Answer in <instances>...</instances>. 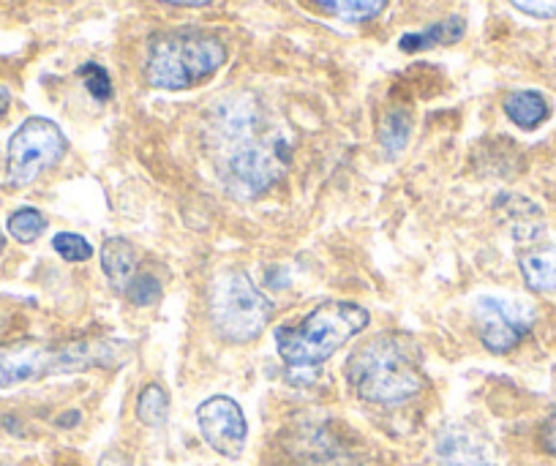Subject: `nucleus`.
I'll list each match as a JSON object with an SVG mask.
<instances>
[{"label":"nucleus","instance_id":"nucleus-1","mask_svg":"<svg viewBox=\"0 0 556 466\" xmlns=\"http://www.w3.org/2000/svg\"><path fill=\"white\" fill-rule=\"evenodd\" d=\"M207 137L224 186L240 200L265 194L290 164V142L251 96H229L213 106Z\"/></svg>","mask_w":556,"mask_h":466},{"label":"nucleus","instance_id":"nucleus-2","mask_svg":"<svg viewBox=\"0 0 556 466\" xmlns=\"http://www.w3.org/2000/svg\"><path fill=\"white\" fill-rule=\"evenodd\" d=\"M123 357H128V344L115 339H85L66 341V344H47V341L0 344V388L36 382L52 374L112 368Z\"/></svg>","mask_w":556,"mask_h":466},{"label":"nucleus","instance_id":"nucleus-3","mask_svg":"<svg viewBox=\"0 0 556 466\" xmlns=\"http://www.w3.org/2000/svg\"><path fill=\"white\" fill-rule=\"evenodd\" d=\"M346 377L363 401L399 406L426 388L420 357L399 336H379L346 363Z\"/></svg>","mask_w":556,"mask_h":466},{"label":"nucleus","instance_id":"nucleus-4","mask_svg":"<svg viewBox=\"0 0 556 466\" xmlns=\"http://www.w3.org/2000/svg\"><path fill=\"white\" fill-rule=\"evenodd\" d=\"M368 325V311L357 303H323L301 323L276 330V350L292 371H312L333 357Z\"/></svg>","mask_w":556,"mask_h":466},{"label":"nucleus","instance_id":"nucleus-5","mask_svg":"<svg viewBox=\"0 0 556 466\" xmlns=\"http://www.w3.org/2000/svg\"><path fill=\"white\" fill-rule=\"evenodd\" d=\"M227 61L222 41L202 30H178L151 41L146 77L159 90H186L205 83Z\"/></svg>","mask_w":556,"mask_h":466},{"label":"nucleus","instance_id":"nucleus-6","mask_svg":"<svg viewBox=\"0 0 556 466\" xmlns=\"http://www.w3.org/2000/svg\"><path fill=\"white\" fill-rule=\"evenodd\" d=\"M273 317V303L243 270H224L211 284V319L232 344L260 339Z\"/></svg>","mask_w":556,"mask_h":466},{"label":"nucleus","instance_id":"nucleus-7","mask_svg":"<svg viewBox=\"0 0 556 466\" xmlns=\"http://www.w3.org/2000/svg\"><path fill=\"white\" fill-rule=\"evenodd\" d=\"M66 153V137L47 117H28L9 139V184L23 189L55 167Z\"/></svg>","mask_w":556,"mask_h":466},{"label":"nucleus","instance_id":"nucleus-8","mask_svg":"<svg viewBox=\"0 0 556 466\" xmlns=\"http://www.w3.org/2000/svg\"><path fill=\"white\" fill-rule=\"evenodd\" d=\"M475 323H478L480 341L494 355H507L516 350L532 330L534 314L523 303H513L505 298H478L475 303Z\"/></svg>","mask_w":556,"mask_h":466},{"label":"nucleus","instance_id":"nucleus-9","mask_svg":"<svg viewBox=\"0 0 556 466\" xmlns=\"http://www.w3.org/2000/svg\"><path fill=\"white\" fill-rule=\"evenodd\" d=\"M197 423H200L207 448H213L224 458H240L249 426H245V415L238 401L227 399V395H213V399L202 401L197 410Z\"/></svg>","mask_w":556,"mask_h":466},{"label":"nucleus","instance_id":"nucleus-10","mask_svg":"<svg viewBox=\"0 0 556 466\" xmlns=\"http://www.w3.org/2000/svg\"><path fill=\"white\" fill-rule=\"evenodd\" d=\"M437 458L442 466H496L491 444L464 426H447L440 433Z\"/></svg>","mask_w":556,"mask_h":466},{"label":"nucleus","instance_id":"nucleus-11","mask_svg":"<svg viewBox=\"0 0 556 466\" xmlns=\"http://www.w3.org/2000/svg\"><path fill=\"white\" fill-rule=\"evenodd\" d=\"M101 267H104V276L110 278L112 287H115L117 292H126V287L134 278V270H137L134 245L123 238L104 240V249H101Z\"/></svg>","mask_w":556,"mask_h":466},{"label":"nucleus","instance_id":"nucleus-12","mask_svg":"<svg viewBox=\"0 0 556 466\" xmlns=\"http://www.w3.org/2000/svg\"><path fill=\"white\" fill-rule=\"evenodd\" d=\"M518 265H521V276L529 289L545 294L556 292V243L527 251Z\"/></svg>","mask_w":556,"mask_h":466},{"label":"nucleus","instance_id":"nucleus-13","mask_svg":"<svg viewBox=\"0 0 556 466\" xmlns=\"http://www.w3.org/2000/svg\"><path fill=\"white\" fill-rule=\"evenodd\" d=\"M548 101L538 90H513L505 99V115L523 131L543 126L548 121Z\"/></svg>","mask_w":556,"mask_h":466},{"label":"nucleus","instance_id":"nucleus-14","mask_svg":"<svg viewBox=\"0 0 556 466\" xmlns=\"http://www.w3.org/2000/svg\"><path fill=\"white\" fill-rule=\"evenodd\" d=\"M464 36V20L462 17H453L445 20V23H437L426 30H417V34H406L404 39L399 41V47L404 52H420V50H429V47H445L453 45Z\"/></svg>","mask_w":556,"mask_h":466},{"label":"nucleus","instance_id":"nucleus-15","mask_svg":"<svg viewBox=\"0 0 556 466\" xmlns=\"http://www.w3.org/2000/svg\"><path fill=\"white\" fill-rule=\"evenodd\" d=\"M314 3L325 14L344 20V23H366V20H374L388 7V0H314Z\"/></svg>","mask_w":556,"mask_h":466},{"label":"nucleus","instance_id":"nucleus-16","mask_svg":"<svg viewBox=\"0 0 556 466\" xmlns=\"http://www.w3.org/2000/svg\"><path fill=\"white\" fill-rule=\"evenodd\" d=\"M169 415V395L162 385H146L137 399V417L146 426H164Z\"/></svg>","mask_w":556,"mask_h":466},{"label":"nucleus","instance_id":"nucleus-17","mask_svg":"<svg viewBox=\"0 0 556 466\" xmlns=\"http://www.w3.org/2000/svg\"><path fill=\"white\" fill-rule=\"evenodd\" d=\"M45 229L47 218L36 207H23V211L12 213V218H9V235L14 240H20V243H34V240H39L45 235Z\"/></svg>","mask_w":556,"mask_h":466},{"label":"nucleus","instance_id":"nucleus-18","mask_svg":"<svg viewBox=\"0 0 556 466\" xmlns=\"http://www.w3.org/2000/svg\"><path fill=\"white\" fill-rule=\"evenodd\" d=\"M409 128H412V123H409V117H406V112H401V110L390 112L382 123L384 148H388L390 153H401V150H404V144L409 142Z\"/></svg>","mask_w":556,"mask_h":466},{"label":"nucleus","instance_id":"nucleus-19","mask_svg":"<svg viewBox=\"0 0 556 466\" xmlns=\"http://www.w3.org/2000/svg\"><path fill=\"white\" fill-rule=\"evenodd\" d=\"M52 249H55L66 262H85L93 256V245H90L83 235H74V232L55 235Z\"/></svg>","mask_w":556,"mask_h":466},{"label":"nucleus","instance_id":"nucleus-20","mask_svg":"<svg viewBox=\"0 0 556 466\" xmlns=\"http://www.w3.org/2000/svg\"><path fill=\"white\" fill-rule=\"evenodd\" d=\"M126 298L134 305H156L162 300V284L153 276H137L126 287Z\"/></svg>","mask_w":556,"mask_h":466},{"label":"nucleus","instance_id":"nucleus-21","mask_svg":"<svg viewBox=\"0 0 556 466\" xmlns=\"http://www.w3.org/2000/svg\"><path fill=\"white\" fill-rule=\"evenodd\" d=\"M79 77H83L85 88L90 90L96 101H106L112 96V83H110V74L99 66V63H85L79 68Z\"/></svg>","mask_w":556,"mask_h":466},{"label":"nucleus","instance_id":"nucleus-22","mask_svg":"<svg viewBox=\"0 0 556 466\" xmlns=\"http://www.w3.org/2000/svg\"><path fill=\"white\" fill-rule=\"evenodd\" d=\"M518 12L529 14L538 20H554L556 17V0H510Z\"/></svg>","mask_w":556,"mask_h":466},{"label":"nucleus","instance_id":"nucleus-23","mask_svg":"<svg viewBox=\"0 0 556 466\" xmlns=\"http://www.w3.org/2000/svg\"><path fill=\"white\" fill-rule=\"evenodd\" d=\"M540 444H543L545 453H551L556 458V415L551 417L543 426V431H540Z\"/></svg>","mask_w":556,"mask_h":466},{"label":"nucleus","instance_id":"nucleus-24","mask_svg":"<svg viewBox=\"0 0 556 466\" xmlns=\"http://www.w3.org/2000/svg\"><path fill=\"white\" fill-rule=\"evenodd\" d=\"M99 466H131V461H128V455L117 453V450H110V453L101 455Z\"/></svg>","mask_w":556,"mask_h":466},{"label":"nucleus","instance_id":"nucleus-25","mask_svg":"<svg viewBox=\"0 0 556 466\" xmlns=\"http://www.w3.org/2000/svg\"><path fill=\"white\" fill-rule=\"evenodd\" d=\"M162 3H173V7H205L207 0H162Z\"/></svg>","mask_w":556,"mask_h":466},{"label":"nucleus","instance_id":"nucleus-26","mask_svg":"<svg viewBox=\"0 0 556 466\" xmlns=\"http://www.w3.org/2000/svg\"><path fill=\"white\" fill-rule=\"evenodd\" d=\"M77 423H79V412H68L66 417H61V420H58V426L72 428V426H77Z\"/></svg>","mask_w":556,"mask_h":466},{"label":"nucleus","instance_id":"nucleus-27","mask_svg":"<svg viewBox=\"0 0 556 466\" xmlns=\"http://www.w3.org/2000/svg\"><path fill=\"white\" fill-rule=\"evenodd\" d=\"M9 101H12V99H9V90L3 88V85H0V117L7 115V110H9Z\"/></svg>","mask_w":556,"mask_h":466},{"label":"nucleus","instance_id":"nucleus-28","mask_svg":"<svg viewBox=\"0 0 556 466\" xmlns=\"http://www.w3.org/2000/svg\"><path fill=\"white\" fill-rule=\"evenodd\" d=\"M0 249H3V235H0Z\"/></svg>","mask_w":556,"mask_h":466}]
</instances>
